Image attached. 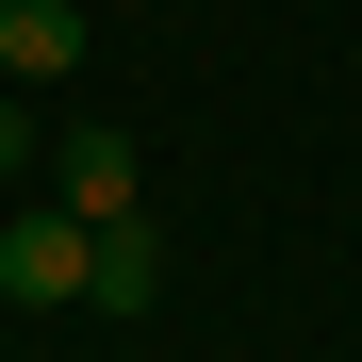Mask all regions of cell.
<instances>
[{
  "label": "cell",
  "mask_w": 362,
  "mask_h": 362,
  "mask_svg": "<svg viewBox=\"0 0 362 362\" xmlns=\"http://www.w3.org/2000/svg\"><path fill=\"white\" fill-rule=\"evenodd\" d=\"M17 165H33V99L0 83V181H17Z\"/></svg>",
  "instance_id": "cell-5"
},
{
  "label": "cell",
  "mask_w": 362,
  "mask_h": 362,
  "mask_svg": "<svg viewBox=\"0 0 362 362\" xmlns=\"http://www.w3.org/2000/svg\"><path fill=\"white\" fill-rule=\"evenodd\" d=\"M99 17H115V0H99Z\"/></svg>",
  "instance_id": "cell-6"
},
{
  "label": "cell",
  "mask_w": 362,
  "mask_h": 362,
  "mask_svg": "<svg viewBox=\"0 0 362 362\" xmlns=\"http://www.w3.org/2000/svg\"><path fill=\"white\" fill-rule=\"evenodd\" d=\"M83 33H99V0H0V83H17V99H33V83H66V66H83Z\"/></svg>",
  "instance_id": "cell-3"
},
{
  "label": "cell",
  "mask_w": 362,
  "mask_h": 362,
  "mask_svg": "<svg viewBox=\"0 0 362 362\" xmlns=\"http://www.w3.org/2000/svg\"><path fill=\"white\" fill-rule=\"evenodd\" d=\"M99 280V230L66 214V198H49V214H17V230H0V296H17V313H66V296Z\"/></svg>",
  "instance_id": "cell-1"
},
{
  "label": "cell",
  "mask_w": 362,
  "mask_h": 362,
  "mask_svg": "<svg viewBox=\"0 0 362 362\" xmlns=\"http://www.w3.org/2000/svg\"><path fill=\"white\" fill-rule=\"evenodd\" d=\"M83 296H99V313H148V296H165V230H148V214H115V230H99V280H83Z\"/></svg>",
  "instance_id": "cell-4"
},
{
  "label": "cell",
  "mask_w": 362,
  "mask_h": 362,
  "mask_svg": "<svg viewBox=\"0 0 362 362\" xmlns=\"http://www.w3.org/2000/svg\"><path fill=\"white\" fill-rule=\"evenodd\" d=\"M49 198H66L83 230H115V214H148V165H132V132H66V148H49Z\"/></svg>",
  "instance_id": "cell-2"
}]
</instances>
